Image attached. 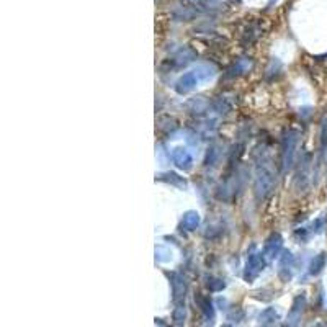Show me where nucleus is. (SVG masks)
<instances>
[{"mask_svg": "<svg viewBox=\"0 0 327 327\" xmlns=\"http://www.w3.org/2000/svg\"><path fill=\"white\" fill-rule=\"evenodd\" d=\"M304 306H306V296L301 293L293 299L291 309H290L288 316H286L285 327H298L299 321H301V314H303V311H304Z\"/></svg>", "mask_w": 327, "mask_h": 327, "instance_id": "5", "label": "nucleus"}, {"mask_svg": "<svg viewBox=\"0 0 327 327\" xmlns=\"http://www.w3.org/2000/svg\"><path fill=\"white\" fill-rule=\"evenodd\" d=\"M275 187V175L272 172V168L267 165V162L262 161L257 164V168H255V182H254V193L255 198L259 201L265 200L270 192L273 190Z\"/></svg>", "mask_w": 327, "mask_h": 327, "instance_id": "1", "label": "nucleus"}, {"mask_svg": "<svg viewBox=\"0 0 327 327\" xmlns=\"http://www.w3.org/2000/svg\"><path fill=\"white\" fill-rule=\"evenodd\" d=\"M327 147V118L323 120V125H321V149H326Z\"/></svg>", "mask_w": 327, "mask_h": 327, "instance_id": "24", "label": "nucleus"}, {"mask_svg": "<svg viewBox=\"0 0 327 327\" xmlns=\"http://www.w3.org/2000/svg\"><path fill=\"white\" fill-rule=\"evenodd\" d=\"M282 247H283V239L280 234H272L267 241L263 244V255L270 260H273L275 257H278V254L282 252Z\"/></svg>", "mask_w": 327, "mask_h": 327, "instance_id": "8", "label": "nucleus"}, {"mask_svg": "<svg viewBox=\"0 0 327 327\" xmlns=\"http://www.w3.org/2000/svg\"><path fill=\"white\" fill-rule=\"evenodd\" d=\"M198 84V77L195 72H185L183 75L178 77V80L175 82V92L180 95H185L188 92H192Z\"/></svg>", "mask_w": 327, "mask_h": 327, "instance_id": "9", "label": "nucleus"}, {"mask_svg": "<svg viewBox=\"0 0 327 327\" xmlns=\"http://www.w3.org/2000/svg\"><path fill=\"white\" fill-rule=\"evenodd\" d=\"M195 301H196V304L200 306V311H201L203 318L206 319V323L209 326H213L214 318H216V311H214V306L211 303V299L206 298V296H203V294H196Z\"/></svg>", "mask_w": 327, "mask_h": 327, "instance_id": "11", "label": "nucleus"}, {"mask_svg": "<svg viewBox=\"0 0 327 327\" xmlns=\"http://www.w3.org/2000/svg\"><path fill=\"white\" fill-rule=\"evenodd\" d=\"M298 142H299V134L296 131L290 130L283 134V139H282V170H283V173H286L291 167H293L296 149H298Z\"/></svg>", "mask_w": 327, "mask_h": 327, "instance_id": "2", "label": "nucleus"}, {"mask_svg": "<svg viewBox=\"0 0 327 327\" xmlns=\"http://www.w3.org/2000/svg\"><path fill=\"white\" fill-rule=\"evenodd\" d=\"M172 257V250L167 247V245H156V260L157 262H170Z\"/></svg>", "mask_w": 327, "mask_h": 327, "instance_id": "19", "label": "nucleus"}, {"mask_svg": "<svg viewBox=\"0 0 327 327\" xmlns=\"http://www.w3.org/2000/svg\"><path fill=\"white\" fill-rule=\"evenodd\" d=\"M244 311L241 308H234L231 313L228 314V321H231V323H242L244 321Z\"/></svg>", "mask_w": 327, "mask_h": 327, "instance_id": "23", "label": "nucleus"}, {"mask_svg": "<svg viewBox=\"0 0 327 327\" xmlns=\"http://www.w3.org/2000/svg\"><path fill=\"white\" fill-rule=\"evenodd\" d=\"M193 72L196 74L198 82H208L209 79L214 77V72H213V69L209 67V65H198Z\"/></svg>", "mask_w": 327, "mask_h": 327, "instance_id": "20", "label": "nucleus"}, {"mask_svg": "<svg viewBox=\"0 0 327 327\" xmlns=\"http://www.w3.org/2000/svg\"><path fill=\"white\" fill-rule=\"evenodd\" d=\"M168 282H170V286H172V299L173 303L178 304V303H183V299H185V294H187V280L183 278V275L177 273V272H170V273H165Z\"/></svg>", "mask_w": 327, "mask_h": 327, "instance_id": "4", "label": "nucleus"}, {"mask_svg": "<svg viewBox=\"0 0 327 327\" xmlns=\"http://www.w3.org/2000/svg\"><path fill=\"white\" fill-rule=\"evenodd\" d=\"M188 2H192V3H206V2H211V0H188Z\"/></svg>", "mask_w": 327, "mask_h": 327, "instance_id": "25", "label": "nucleus"}, {"mask_svg": "<svg viewBox=\"0 0 327 327\" xmlns=\"http://www.w3.org/2000/svg\"><path fill=\"white\" fill-rule=\"evenodd\" d=\"M294 270V255L290 250H285L278 260V277L282 282H290Z\"/></svg>", "mask_w": 327, "mask_h": 327, "instance_id": "6", "label": "nucleus"}, {"mask_svg": "<svg viewBox=\"0 0 327 327\" xmlns=\"http://www.w3.org/2000/svg\"><path fill=\"white\" fill-rule=\"evenodd\" d=\"M221 327H232L231 324H224V326H221Z\"/></svg>", "mask_w": 327, "mask_h": 327, "instance_id": "27", "label": "nucleus"}, {"mask_svg": "<svg viewBox=\"0 0 327 327\" xmlns=\"http://www.w3.org/2000/svg\"><path fill=\"white\" fill-rule=\"evenodd\" d=\"M200 223H201V218L196 211H187L180 221V228L183 231H195V229H198V226H200Z\"/></svg>", "mask_w": 327, "mask_h": 327, "instance_id": "12", "label": "nucleus"}, {"mask_svg": "<svg viewBox=\"0 0 327 327\" xmlns=\"http://www.w3.org/2000/svg\"><path fill=\"white\" fill-rule=\"evenodd\" d=\"M188 108H190L193 113H203L204 110L208 108V101L203 98V97H195L188 101Z\"/></svg>", "mask_w": 327, "mask_h": 327, "instance_id": "18", "label": "nucleus"}, {"mask_svg": "<svg viewBox=\"0 0 327 327\" xmlns=\"http://www.w3.org/2000/svg\"><path fill=\"white\" fill-rule=\"evenodd\" d=\"M206 286L209 291H213V293H218V291H223L226 288V282L221 278H216V277H208L206 280Z\"/></svg>", "mask_w": 327, "mask_h": 327, "instance_id": "21", "label": "nucleus"}, {"mask_svg": "<svg viewBox=\"0 0 327 327\" xmlns=\"http://www.w3.org/2000/svg\"><path fill=\"white\" fill-rule=\"evenodd\" d=\"M172 319L175 326H183L185 324V319H187V308H185V303H178L175 306V309H173L172 313Z\"/></svg>", "mask_w": 327, "mask_h": 327, "instance_id": "17", "label": "nucleus"}, {"mask_svg": "<svg viewBox=\"0 0 327 327\" xmlns=\"http://www.w3.org/2000/svg\"><path fill=\"white\" fill-rule=\"evenodd\" d=\"M277 321H278V313H277V309H275V308L263 309L262 313H260V316H259V323H260V326H262V327H268L270 324L277 323Z\"/></svg>", "mask_w": 327, "mask_h": 327, "instance_id": "15", "label": "nucleus"}, {"mask_svg": "<svg viewBox=\"0 0 327 327\" xmlns=\"http://www.w3.org/2000/svg\"><path fill=\"white\" fill-rule=\"evenodd\" d=\"M249 69H250V61H249V59H245V58L239 59L237 63H236V65H234V67H232L234 74H242V72H247Z\"/></svg>", "mask_w": 327, "mask_h": 327, "instance_id": "22", "label": "nucleus"}, {"mask_svg": "<svg viewBox=\"0 0 327 327\" xmlns=\"http://www.w3.org/2000/svg\"><path fill=\"white\" fill-rule=\"evenodd\" d=\"M156 324L159 326V327H170V326H167V324H164L162 323V319H156Z\"/></svg>", "mask_w": 327, "mask_h": 327, "instance_id": "26", "label": "nucleus"}, {"mask_svg": "<svg viewBox=\"0 0 327 327\" xmlns=\"http://www.w3.org/2000/svg\"><path fill=\"white\" fill-rule=\"evenodd\" d=\"M263 268H265V255H262L260 252L249 254L244 267V280L247 283H252L263 272Z\"/></svg>", "mask_w": 327, "mask_h": 327, "instance_id": "3", "label": "nucleus"}, {"mask_svg": "<svg viewBox=\"0 0 327 327\" xmlns=\"http://www.w3.org/2000/svg\"><path fill=\"white\" fill-rule=\"evenodd\" d=\"M156 180L159 182H165V183H170L173 187H178V188H187V180L180 175H177L175 172H165V173H159V175H156Z\"/></svg>", "mask_w": 327, "mask_h": 327, "instance_id": "13", "label": "nucleus"}, {"mask_svg": "<svg viewBox=\"0 0 327 327\" xmlns=\"http://www.w3.org/2000/svg\"><path fill=\"white\" fill-rule=\"evenodd\" d=\"M172 159H173V164H175L178 168H182V170H190L193 165V157L185 147H175L172 152Z\"/></svg>", "mask_w": 327, "mask_h": 327, "instance_id": "10", "label": "nucleus"}, {"mask_svg": "<svg viewBox=\"0 0 327 327\" xmlns=\"http://www.w3.org/2000/svg\"><path fill=\"white\" fill-rule=\"evenodd\" d=\"M324 265H326V254L314 255L313 260H311V263H309V267H308L309 268L308 273L311 275V277H316V275H319L321 272H323Z\"/></svg>", "mask_w": 327, "mask_h": 327, "instance_id": "14", "label": "nucleus"}, {"mask_svg": "<svg viewBox=\"0 0 327 327\" xmlns=\"http://www.w3.org/2000/svg\"><path fill=\"white\" fill-rule=\"evenodd\" d=\"M309 168H311V157L306 154L299 162V168L296 172L294 177V187L298 188V192L306 190L308 187V180H309Z\"/></svg>", "mask_w": 327, "mask_h": 327, "instance_id": "7", "label": "nucleus"}, {"mask_svg": "<svg viewBox=\"0 0 327 327\" xmlns=\"http://www.w3.org/2000/svg\"><path fill=\"white\" fill-rule=\"evenodd\" d=\"M193 59H195V53L188 48H183L178 51V54L172 61L175 63V65H187L188 63H192Z\"/></svg>", "mask_w": 327, "mask_h": 327, "instance_id": "16", "label": "nucleus"}]
</instances>
